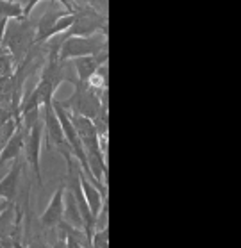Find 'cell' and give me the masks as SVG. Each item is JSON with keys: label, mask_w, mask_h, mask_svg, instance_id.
Here are the masks:
<instances>
[{"label": "cell", "mask_w": 241, "mask_h": 248, "mask_svg": "<svg viewBox=\"0 0 241 248\" xmlns=\"http://www.w3.org/2000/svg\"><path fill=\"white\" fill-rule=\"evenodd\" d=\"M34 43V31L29 20L22 22H7L6 32L2 38L0 46H6V52L13 61L22 64L29 52V46Z\"/></svg>", "instance_id": "1"}, {"label": "cell", "mask_w": 241, "mask_h": 248, "mask_svg": "<svg viewBox=\"0 0 241 248\" xmlns=\"http://www.w3.org/2000/svg\"><path fill=\"white\" fill-rule=\"evenodd\" d=\"M106 50V34L102 36H88V38H77V36H64L57 50L59 61L68 59H79V57H91Z\"/></svg>", "instance_id": "2"}, {"label": "cell", "mask_w": 241, "mask_h": 248, "mask_svg": "<svg viewBox=\"0 0 241 248\" xmlns=\"http://www.w3.org/2000/svg\"><path fill=\"white\" fill-rule=\"evenodd\" d=\"M25 140H23V148H25V159L27 164L32 170L34 177L38 181L39 187L43 186V179H41V163H39V152H41V140H43V124L38 122L32 125L31 129L25 132Z\"/></svg>", "instance_id": "3"}, {"label": "cell", "mask_w": 241, "mask_h": 248, "mask_svg": "<svg viewBox=\"0 0 241 248\" xmlns=\"http://www.w3.org/2000/svg\"><path fill=\"white\" fill-rule=\"evenodd\" d=\"M77 175H79V182H80V189H82V195L86 198V203H88V207H90V213L93 216V220H95V225H96V218L100 216L102 209L104 205H107V197L106 195H102V191L98 187H95L93 184L90 182V179L82 173V170L79 168L77 170Z\"/></svg>", "instance_id": "4"}, {"label": "cell", "mask_w": 241, "mask_h": 248, "mask_svg": "<svg viewBox=\"0 0 241 248\" xmlns=\"http://www.w3.org/2000/svg\"><path fill=\"white\" fill-rule=\"evenodd\" d=\"M63 198H64V186H59L56 189V193L52 195L50 202L45 207L43 215L39 218L41 227L45 229H54V227L61 225L63 221Z\"/></svg>", "instance_id": "5"}, {"label": "cell", "mask_w": 241, "mask_h": 248, "mask_svg": "<svg viewBox=\"0 0 241 248\" xmlns=\"http://www.w3.org/2000/svg\"><path fill=\"white\" fill-rule=\"evenodd\" d=\"M22 175V159H16L7 170V173L0 179V198L7 203H13L18 193V182Z\"/></svg>", "instance_id": "6"}, {"label": "cell", "mask_w": 241, "mask_h": 248, "mask_svg": "<svg viewBox=\"0 0 241 248\" xmlns=\"http://www.w3.org/2000/svg\"><path fill=\"white\" fill-rule=\"evenodd\" d=\"M102 64H107V50L96 54V56L91 57H79V59H73V66H75V74H77V82H88L91 75L96 74V70L102 66Z\"/></svg>", "instance_id": "7"}, {"label": "cell", "mask_w": 241, "mask_h": 248, "mask_svg": "<svg viewBox=\"0 0 241 248\" xmlns=\"http://www.w3.org/2000/svg\"><path fill=\"white\" fill-rule=\"evenodd\" d=\"M23 140H25V136H23L22 129L18 127L15 134L9 138V141L0 148V164L6 166L7 163H15L16 159H20V154L23 150Z\"/></svg>", "instance_id": "8"}, {"label": "cell", "mask_w": 241, "mask_h": 248, "mask_svg": "<svg viewBox=\"0 0 241 248\" xmlns=\"http://www.w3.org/2000/svg\"><path fill=\"white\" fill-rule=\"evenodd\" d=\"M63 13L57 11V9H48V11L43 13V16L39 18L36 31H34V43H47L48 41V32L52 31L56 20Z\"/></svg>", "instance_id": "9"}, {"label": "cell", "mask_w": 241, "mask_h": 248, "mask_svg": "<svg viewBox=\"0 0 241 248\" xmlns=\"http://www.w3.org/2000/svg\"><path fill=\"white\" fill-rule=\"evenodd\" d=\"M63 218L66 220L68 227H72L75 231H82V218H80V213H79V207L75 203V198H73L72 191L64 193V198H63Z\"/></svg>", "instance_id": "10"}, {"label": "cell", "mask_w": 241, "mask_h": 248, "mask_svg": "<svg viewBox=\"0 0 241 248\" xmlns=\"http://www.w3.org/2000/svg\"><path fill=\"white\" fill-rule=\"evenodd\" d=\"M0 18L7 20V22H22V20H25L23 18V4L2 0L0 2Z\"/></svg>", "instance_id": "11"}, {"label": "cell", "mask_w": 241, "mask_h": 248, "mask_svg": "<svg viewBox=\"0 0 241 248\" xmlns=\"http://www.w3.org/2000/svg\"><path fill=\"white\" fill-rule=\"evenodd\" d=\"M73 23H75V13H72V11L63 13L61 16H59V18L56 20V23H54V27H52V31L48 32V41H50L52 38H56V36H59V34L68 32V31L72 29Z\"/></svg>", "instance_id": "12"}, {"label": "cell", "mask_w": 241, "mask_h": 248, "mask_svg": "<svg viewBox=\"0 0 241 248\" xmlns=\"http://www.w3.org/2000/svg\"><path fill=\"white\" fill-rule=\"evenodd\" d=\"M91 239H93V245H95V248H107V231H106V229L93 232Z\"/></svg>", "instance_id": "13"}, {"label": "cell", "mask_w": 241, "mask_h": 248, "mask_svg": "<svg viewBox=\"0 0 241 248\" xmlns=\"http://www.w3.org/2000/svg\"><path fill=\"white\" fill-rule=\"evenodd\" d=\"M9 205H13V203H7L6 200H2V198H0V215H2V213H4V211L9 207Z\"/></svg>", "instance_id": "14"}, {"label": "cell", "mask_w": 241, "mask_h": 248, "mask_svg": "<svg viewBox=\"0 0 241 248\" xmlns=\"http://www.w3.org/2000/svg\"><path fill=\"white\" fill-rule=\"evenodd\" d=\"M54 248H68V247H66V241L63 239V241H59L57 245H54Z\"/></svg>", "instance_id": "15"}, {"label": "cell", "mask_w": 241, "mask_h": 248, "mask_svg": "<svg viewBox=\"0 0 241 248\" xmlns=\"http://www.w3.org/2000/svg\"><path fill=\"white\" fill-rule=\"evenodd\" d=\"M2 168H4V164H0V171H2Z\"/></svg>", "instance_id": "16"}]
</instances>
